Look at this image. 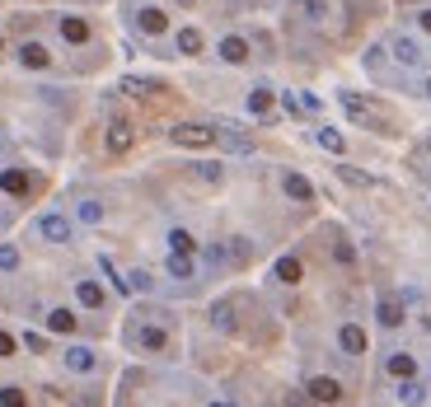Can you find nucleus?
<instances>
[{"instance_id":"29","label":"nucleus","mask_w":431,"mask_h":407,"mask_svg":"<svg viewBox=\"0 0 431 407\" xmlns=\"http://www.w3.org/2000/svg\"><path fill=\"white\" fill-rule=\"evenodd\" d=\"M169 249L174 253H197V239L188 235V230H169Z\"/></svg>"},{"instance_id":"39","label":"nucleus","mask_w":431,"mask_h":407,"mask_svg":"<svg viewBox=\"0 0 431 407\" xmlns=\"http://www.w3.org/2000/svg\"><path fill=\"white\" fill-rule=\"evenodd\" d=\"M132 290H150V276L146 272H132Z\"/></svg>"},{"instance_id":"38","label":"nucleus","mask_w":431,"mask_h":407,"mask_svg":"<svg viewBox=\"0 0 431 407\" xmlns=\"http://www.w3.org/2000/svg\"><path fill=\"white\" fill-rule=\"evenodd\" d=\"M24 346H29V351H47V342L38 337V332H24Z\"/></svg>"},{"instance_id":"9","label":"nucleus","mask_w":431,"mask_h":407,"mask_svg":"<svg viewBox=\"0 0 431 407\" xmlns=\"http://www.w3.org/2000/svg\"><path fill=\"white\" fill-rule=\"evenodd\" d=\"M272 276H277L281 286H300L305 267H300V258H291V253H286V258H277V262H272Z\"/></svg>"},{"instance_id":"13","label":"nucleus","mask_w":431,"mask_h":407,"mask_svg":"<svg viewBox=\"0 0 431 407\" xmlns=\"http://www.w3.org/2000/svg\"><path fill=\"white\" fill-rule=\"evenodd\" d=\"M375 318H380V328H399L403 323V299H380V304H375Z\"/></svg>"},{"instance_id":"16","label":"nucleus","mask_w":431,"mask_h":407,"mask_svg":"<svg viewBox=\"0 0 431 407\" xmlns=\"http://www.w3.org/2000/svg\"><path fill=\"white\" fill-rule=\"evenodd\" d=\"M192 178L211 188V183H220V178H225V164H216V159H197V164H192Z\"/></svg>"},{"instance_id":"11","label":"nucleus","mask_w":431,"mask_h":407,"mask_svg":"<svg viewBox=\"0 0 431 407\" xmlns=\"http://www.w3.org/2000/svg\"><path fill=\"white\" fill-rule=\"evenodd\" d=\"M338 346L347 351V356H361V351H366V332L356 328V323H342V328H338Z\"/></svg>"},{"instance_id":"3","label":"nucleus","mask_w":431,"mask_h":407,"mask_svg":"<svg viewBox=\"0 0 431 407\" xmlns=\"http://www.w3.org/2000/svg\"><path fill=\"white\" fill-rule=\"evenodd\" d=\"M127 342H136L141 351H169V328H160V323H132Z\"/></svg>"},{"instance_id":"34","label":"nucleus","mask_w":431,"mask_h":407,"mask_svg":"<svg viewBox=\"0 0 431 407\" xmlns=\"http://www.w3.org/2000/svg\"><path fill=\"white\" fill-rule=\"evenodd\" d=\"M202 258H206V267H225V244H206Z\"/></svg>"},{"instance_id":"26","label":"nucleus","mask_w":431,"mask_h":407,"mask_svg":"<svg viewBox=\"0 0 431 407\" xmlns=\"http://www.w3.org/2000/svg\"><path fill=\"white\" fill-rule=\"evenodd\" d=\"M47 328L52 332H76V313L71 309H47Z\"/></svg>"},{"instance_id":"44","label":"nucleus","mask_w":431,"mask_h":407,"mask_svg":"<svg viewBox=\"0 0 431 407\" xmlns=\"http://www.w3.org/2000/svg\"><path fill=\"white\" fill-rule=\"evenodd\" d=\"M174 5H197V0H174Z\"/></svg>"},{"instance_id":"30","label":"nucleus","mask_w":431,"mask_h":407,"mask_svg":"<svg viewBox=\"0 0 431 407\" xmlns=\"http://www.w3.org/2000/svg\"><path fill=\"white\" fill-rule=\"evenodd\" d=\"M122 89L127 94H155L160 84H155V80H141V75H122Z\"/></svg>"},{"instance_id":"14","label":"nucleus","mask_w":431,"mask_h":407,"mask_svg":"<svg viewBox=\"0 0 431 407\" xmlns=\"http://www.w3.org/2000/svg\"><path fill=\"white\" fill-rule=\"evenodd\" d=\"M62 38L71 43V47H80V43H90V24H85L80 15H66L62 19Z\"/></svg>"},{"instance_id":"41","label":"nucleus","mask_w":431,"mask_h":407,"mask_svg":"<svg viewBox=\"0 0 431 407\" xmlns=\"http://www.w3.org/2000/svg\"><path fill=\"white\" fill-rule=\"evenodd\" d=\"M417 24H422V29L431 33V10H422V15H417Z\"/></svg>"},{"instance_id":"40","label":"nucleus","mask_w":431,"mask_h":407,"mask_svg":"<svg viewBox=\"0 0 431 407\" xmlns=\"http://www.w3.org/2000/svg\"><path fill=\"white\" fill-rule=\"evenodd\" d=\"M0 356H15V337L10 332H0Z\"/></svg>"},{"instance_id":"42","label":"nucleus","mask_w":431,"mask_h":407,"mask_svg":"<svg viewBox=\"0 0 431 407\" xmlns=\"http://www.w3.org/2000/svg\"><path fill=\"white\" fill-rule=\"evenodd\" d=\"M0 155H10V141H5V136H0Z\"/></svg>"},{"instance_id":"23","label":"nucleus","mask_w":431,"mask_h":407,"mask_svg":"<svg viewBox=\"0 0 431 407\" xmlns=\"http://www.w3.org/2000/svg\"><path fill=\"white\" fill-rule=\"evenodd\" d=\"M385 365H389V375H394V379H408V375L417 370V360L408 356V351H394V356H389Z\"/></svg>"},{"instance_id":"8","label":"nucleus","mask_w":431,"mask_h":407,"mask_svg":"<svg viewBox=\"0 0 431 407\" xmlns=\"http://www.w3.org/2000/svg\"><path fill=\"white\" fill-rule=\"evenodd\" d=\"M281 192H286L291 202H314V183H309L305 173H286V178H281Z\"/></svg>"},{"instance_id":"45","label":"nucleus","mask_w":431,"mask_h":407,"mask_svg":"<svg viewBox=\"0 0 431 407\" xmlns=\"http://www.w3.org/2000/svg\"><path fill=\"white\" fill-rule=\"evenodd\" d=\"M422 150H427V155H431V141H427V145H422Z\"/></svg>"},{"instance_id":"35","label":"nucleus","mask_w":431,"mask_h":407,"mask_svg":"<svg viewBox=\"0 0 431 407\" xmlns=\"http://www.w3.org/2000/svg\"><path fill=\"white\" fill-rule=\"evenodd\" d=\"M323 15H328L323 0H305V19H309V24H323Z\"/></svg>"},{"instance_id":"5","label":"nucleus","mask_w":431,"mask_h":407,"mask_svg":"<svg viewBox=\"0 0 431 407\" xmlns=\"http://www.w3.org/2000/svg\"><path fill=\"white\" fill-rule=\"evenodd\" d=\"M62 365H66V370H71V375H94V370H99V356H94V351H90V346H66V351H62Z\"/></svg>"},{"instance_id":"19","label":"nucleus","mask_w":431,"mask_h":407,"mask_svg":"<svg viewBox=\"0 0 431 407\" xmlns=\"http://www.w3.org/2000/svg\"><path fill=\"white\" fill-rule=\"evenodd\" d=\"M314 141L328 150V155H342L347 150V141H342V131H333V126H314Z\"/></svg>"},{"instance_id":"32","label":"nucleus","mask_w":431,"mask_h":407,"mask_svg":"<svg viewBox=\"0 0 431 407\" xmlns=\"http://www.w3.org/2000/svg\"><path fill=\"white\" fill-rule=\"evenodd\" d=\"M19 262H24V258H19L15 244H0V272H19Z\"/></svg>"},{"instance_id":"24","label":"nucleus","mask_w":431,"mask_h":407,"mask_svg":"<svg viewBox=\"0 0 431 407\" xmlns=\"http://www.w3.org/2000/svg\"><path fill=\"white\" fill-rule=\"evenodd\" d=\"M211 328L216 332H234V309L220 299V304H211Z\"/></svg>"},{"instance_id":"7","label":"nucleus","mask_w":431,"mask_h":407,"mask_svg":"<svg viewBox=\"0 0 431 407\" xmlns=\"http://www.w3.org/2000/svg\"><path fill=\"white\" fill-rule=\"evenodd\" d=\"M309 398L314 403H342V384L333 375H314L309 379Z\"/></svg>"},{"instance_id":"12","label":"nucleus","mask_w":431,"mask_h":407,"mask_svg":"<svg viewBox=\"0 0 431 407\" xmlns=\"http://www.w3.org/2000/svg\"><path fill=\"white\" fill-rule=\"evenodd\" d=\"M33 183H29V173L24 169H0V192H10V197H24Z\"/></svg>"},{"instance_id":"37","label":"nucleus","mask_w":431,"mask_h":407,"mask_svg":"<svg viewBox=\"0 0 431 407\" xmlns=\"http://www.w3.org/2000/svg\"><path fill=\"white\" fill-rule=\"evenodd\" d=\"M333 258H338V262H352V244H342V239H338V244H333Z\"/></svg>"},{"instance_id":"33","label":"nucleus","mask_w":431,"mask_h":407,"mask_svg":"<svg viewBox=\"0 0 431 407\" xmlns=\"http://www.w3.org/2000/svg\"><path fill=\"white\" fill-rule=\"evenodd\" d=\"M267 108H272V89H262V84H258V89L248 94V112H267Z\"/></svg>"},{"instance_id":"4","label":"nucleus","mask_w":431,"mask_h":407,"mask_svg":"<svg viewBox=\"0 0 431 407\" xmlns=\"http://www.w3.org/2000/svg\"><path fill=\"white\" fill-rule=\"evenodd\" d=\"M38 239H47V244H71V220L62 216V211H47V216H38Z\"/></svg>"},{"instance_id":"17","label":"nucleus","mask_w":431,"mask_h":407,"mask_svg":"<svg viewBox=\"0 0 431 407\" xmlns=\"http://www.w3.org/2000/svg\"><path fill=\"white\" fill-rule=\"evenodd\" d=\"M19 61L29 66V71H43V66L52 61V57H47V47H43V43H24V47H19Z\"/></svg>"},{"instance_id":"15","label":"nucleus","mask_w":431,"mask_h":407,"mask_svg":"<svg viewBox=\"0 0 431 407\" xmlns=\"http://www.w3.org/2000/svg\"><path fill=\"white\" fill-rule=\"evenodd\" d=\"M164 272H169L174 281H188V276L197 272V262H192V253H169V262H164Z\"/></svg>"},{"instance_id":"28","label":"nucleus","mask_w":431,"mask_h":407,"mask_svg":"<svg viewBox=\"0 0 431 407\" xmlns=\"http://www.w3.org/2000/svg\"><path fill=\"white\" fill-rule=\"evenodd\" d=\"M394 398H399V403H422V398H427V389H422V384L408 375V379L399 384V393H394Z\"/></svg>"},{"instance_id":"27","label":"nucleus","mask_w":431,"mask_h":407,"mask_svg":"<svg viewBox=\"0 0 431 407\" xmlns=\"http://www.w3.org/2000/svg\"><path fill=\"white\" fill-rule=\"evenodd\" d=\"M248 262V239H230L225 244V267H244Z\"/></svg>"},{"instance_id":"6","label":"nucleus","mask_w":431,"mask_h":407,"mask_svg":"<svg viewBox=\"0 0 431 407\" xmlns=\"http://www.w3.org/2000/svg\"><path fill=\"white\" fill-rule=\"evenodd\" d=\"M389 52H394L399 66H422V43L408 38V33H394V38H389Z\"/></svg>"},{"instance_id":"43","label":"nucleus","mask_w":431,"mask_h":407,"mask_svg":"<svg viewBox=\"0 0 431 407\" xmlns=\"http://www.w3.org/2000/svg\"><path fill=\"white\" fill-rule=\"evenodd\" d=\"M422 94H427V98H431V75H427V84H422Z\"/></svg>"},{"instance_id":"36","label":"nucleus","mask_w":431,"mask_h":407,"mask_svg":"<svg viewBox=\"0 0 431 407\" xmlns=\"http://www.w3.org/2000/svg\"><path fill=\"white\" fill-rule=\"evenodd\" d=\"M0 403H5V407H19V403H24V389H15V384H5V389H0Z\"/></svg>"},{"instance_id":"2","label":"nucleus","mask_w":431,"mask_h":407,"mask_svg":"<svg viewBox=\"0 0 431 407\" xmlns=\"http://www.w3.org/2000/svg\"><path fill=\"white\" fill-rule=\"evenodd\" d=\"M169 141L183 145V150H206V145H216V126H206V122H178V126H169Z\"/></svg>"},{"instance_id":"20","label":"nucleus","mask_w":431,"mask_h":407,"mask_svg":"<svg viewBox=\"0 0 431 407\" xmlns=\"http://www.w3.org/2000/svg\"><path fill=\"white\" fill-rule=\"evenodd\" d=\"M136 24H141L146 33H150V38H160V33L169 29V15H160V10H141V15H136Z\"/></svg>"},{"instance_id":"21","label":"nucleus","mask_w":431,"mask_h":407,"mask_svg":"<svg viewBox=\"0 0 431 407\" xmlns=\"http://www.w3.org/2000/svg\"><path fill=\"white\" fill-rule=\"evenodd\" d=\"M76 299L85 304V309H99V304H104V286H99V281H80L76 286Z\"/></svg>"},{"instance_id":"22","label":"nucleus","mask_w":431,"mask_h":407,"mask_svg":"<svg viewBox=\"0 0 431 407\" xmlns=\"http://www.w3.org/2000/svg\"><path fill=\"white\" fill-rule=\"evenodd\" d=\"M174 47L183 52V57H197V52H202V29H178Z\"/></svg>"},{"instance_id":"31","label":"nucleus","mask_w":431,"mask_h":407,"mask_svg":"<svg viewBox=\"0 0 431 407\" xmlns=\"http://www.w3.org/2000/svg\"><path fill=\"white\" fill-rule=\"evenodd\" d=\"M338 178H342V183H352V188H370V173L352 169V164H338Z\"/></svg>"},{"instance_id":"10","label":"nucleus","mask_w":431,"mask_h":407,"mask_svg":"<svg viewBox=\"0 0 431 407\" xmlns=\"http://www.w3.org/2000/svg\"><path fill=\"white\" fill-rule=\"evenodd\" d=\"M216 52H220V61H230V66L248 61V43H244V38H234V33H230V38H220V47H216Z\"/></svg>"},{"instance_id":"25","label":"nucleus","mask_w":431,"mask_h":407,"mask_svg":"<svg viewBox=\"0 0 431 407\" xmlns=\"http://www.w3.org/2000/svg\"><path fill=\"white\" fill-rule=\"evenodd\" d=\"M76 220H85V225H99V220H104V202H94V197L76 202Z\"/></svg>"},{"instance_id":"18","label":"nucleus","mask_w":431,"mask_h":407,"mask_svg":"<svg viewBox=\"0 0 431 407\" xmlns=\"http://www.w3.org/2000/svg\"><path fill=\"white\" fill-rule=\"evenodd\" d=\"M108 150H113V155L132 150V126H127V122H113V126H108Z\"/></svg>"},{"instance_id":"1","label":"nucleus","mask_w":431,"mask_h":407,"mask_svg":"<svg viewBox=\"0 0 431 407\" xmlns=\"http://www.w3.org/2000/svg\"><path fill=\"white\" fill-rule=\"evenodd\" d=\"M338 103H342V112H347L356 126H370V131H380V126H385V117L375 112V103H370V98H361V94H352V89H342Z\"/></svg>"}]
</instances>
